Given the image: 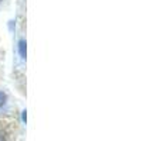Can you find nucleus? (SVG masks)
<instances>
[{
  "mask_svg": "<svg viewBox=\"0 0 161 141\" xmlns=\"http://www.w3.org/2000/svg\"><path fill=\"white\" fill-rule=\"evenodd\" d=\"M0 2H2V0H0Z\"/></svg>",
  "mask_w": 161,
  "mask_h": 141,
  "instance_id": "20e7f679",
  "label": "nucleus"
},
{
  "mask_svg": "<svg viewBox=\"0 0 161 141\" xmlns=\"http://www.w3.org/2000/svg\"><path fill=\"white\" fill-rule=\"evenodd\" d=\"M0 141H6V137H4V133L0 131Z\"/></svg>",
  "mask_w": 161,
  "mask_h": 141,
  "instance_id": "7ed1b4c3",
  "label": "nucleus"
},
{
  "mask_svg": "<svg viewBox=\"0 0 161 141\" xmlns=\"http://www.w3.org/2000/svg\"><path fill=\"white\" fill-rule=\"evenodd\" d=\"M6 100H7V96H6V93L0 90V107H2V106L6 103Z\"/></svg>",
  "mask_w": 161,
  "mask_h": 141,
  "instance_id": "f03ea898",
  "label": "nucleus"
},
{
  "mask_svg": "<svg viewBox=\"0 0 161 141\" xmlns=\"http://www.w3.org/2000/svg\"><path fill=\"white\" fill-rule=\"evenodd\" d=\"M25 41L24 40H21V41L19 42V51H20V55H21V58H25Z\"/></svg>",
  "mask_w": 161,
  "mask_h": 141,
  "instance_id": "f257e3e1",
  "label": "nucleus"
}]
</instances>
